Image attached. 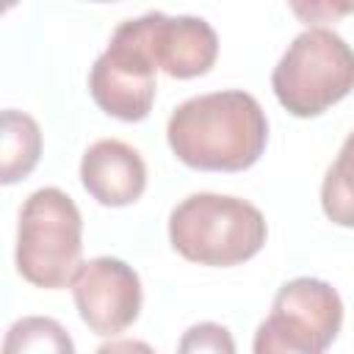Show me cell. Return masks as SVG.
I'll return each instance as SVG.
<instances>
[{
	"label": "cell",
	"instance_id": "1",
	"mask_svg": "<svg viewBox=\"0 0 354 354\" xmlns=\"http://www.w3.org/2000/svg\"><path fill=\"white\" fill-rule=\"evenodd\" d=\"M166 138L177 160L191 169L243 171L266 149L268 119L249 91H210L171 111Z\"/></svg>",
	"mask_w": 354,
	"mask_h": 354
},
{
	"label": "cell",
	"instance_id": "2",
	"mask_svg": "<svg viewBox=\"0 0 354 354\" xmlns=\"http://www.w3.org/2000/svg\"><path fill=\"white\" fill-rule=\"evenodd\" d=\"M263 213L238 196L191 194L169 213V241L191 263L238 266L254 257L266 243Z\"/></svg>",
	"mask_w": 354,
	"mask_h": 354
},
{
	"label": "cell",
	"instance_id": "3",
	"mask_svg": "<svg viewBox=\"0 0 354 354\" xmlns=\"http://www.w3.org/2000/svg\"><path fill=\"white\" fill-rule=\"evenodd\" d=\"M279 105L301 119L318 116L354 88V50L332 28L301 30L271 72Z\"/></svg>",
	"mask_w": 354,
	"mask_h": 354
},
{
	"label": "cell",
	"instance_id": "4",
	"mask_svg": "<svg viewBox=\"0 0 354 354\" xmlns=\"http://www.w3.org/2000/svg\"><path fill=\"white\" fill-rule=\"evenodd\" d=\"M83 218L61 188H39L19 207L17 271L36 288H64L80 268Z\"/></svg>",
	"mask_w": 354,
	"mask_h": 354
},
{
	"label": "cell",
	"instance_id": "5",
	"mask_svg": "<svg viewBox=\"0 0 354 354\" xmlns=\"http://www.w3.org/2000/svg\"><path fill=\"white\" fill-rule=\"evenodd\" d=\"M343 324L340 293L315 277L285 282L257 326L252 354H324Z\"/></svg>",
	"mask_w": 354,
	"mask_h": 354
},
{
	"label": "cell",
	"instance_id": "6",
	"mask_svg": "<svg viewBox=\"0 0 354 354\" xmlns=\"http://www.w3.org/2000/svg\"><path fill=\"white\" fill-rule=\"evenodd\" d=\"M155 72L158 64L149 53L141 19H124L113 30L108 50L91 66L88 91L108 116L141 122L155 102Z\"/></svg>",
	"mask_w": 354,
	"mask_h": 354
},
{
	"label": "cell",
	"instance_id": "7",
	"mask_svg": "<svg viewBox=\"0 0 354 354\" xmlns=\"http://www.w3.org/2000/svg\"><path fill=\"white\" fill-rule=\"evenodd\" d=\"M72 296L83 324L94 335H116L141 313V279L119 257H94L80 263L72 277Z\"/></svg>",
	"mask_w": 354,
	"mask_h": 354
},
{
	"label": "cell",
	"instance_id": "8",
	"mask_svg": "<svg viewBox=\"0 0 354 354\" xmlns=\"http://www.w3.org/2000/svg\"><path fill=\"white\" fill-rule=\"evenodd\" d=\"M138 19L158 69L169 77H196L216 64L218 36L207 19L191 14L169 17L163 11H147Z\"/></svg>",
	"mask_w": 354,
	"mask_h": 354
},
{
	"label": "cell",
	"instance_id": "9",
	"mask_svg": "<svg viewBox=\"0 0 354 354\" xmlns=\"http://www.w3.org/2000/svg\"><path fill=\"white\" fill-rule=\"evenodd\" d=\"M80 183L100 205L124 207L144 194L147 163L130 144L119 138H100L83 152Z\"/></svg>",
	"mask_w": 354,
	"mask_h": 354
},
{
	"label": "cell",
	"instance_id": "10",
	"mask_svg": "<svg viewBox=\"0 0 354 354\" xmlns=\"http://www.w3.org/2000/svg\"><path fill=\"white\" fill-rule=\"evenodd\" d=\"M41 155L39 122L17 108H6L0 119V180L6 185L28 177Z\"/></svg>",
	"mask_w": 354,
	"mask_h": 354
},
{
	"label": "cell",
	"instance_id": "11",
	"mask_svg": "<svg viewBox=\"0 0 354 354\" xmlns=\"http://www.w3.org/2000/svg\"><path fill=\"white\" fill-rule=\"evenodd\" d=\"M3 354H75V343L55 318L25 315L8 326Z\"/></svg>",
	"mask_w": 354,
	"mask_h": 354
},
{
	"label": "cell",
	"instance_id": "12",
	"mask_svg": "<svg viewBox=\"0 0 354 354\" xmlns=\"http://www.w3.org/2000/svg\"><path fill=\"white\" fill-rule=\"evenodd\" d=\"M321 207L337 227L354 230V133L343 141L321 185Z\"/></svg>",
	"mask_w": 354,
	"mask_h": 354
},
{
	"label": "cell",
	"instance_id": "13",
	"mask_svg": "<svg viewBox=\"0 0 354 354\" xmlns=\"http://www.w3.org/2000/svg\"><path fill=\"white\" fill-rule=\"evenodd\" d=\"M177 354H235V340L227 326L216 321H202L183 332Z\"/></svg>",
	"mask_w": 354,
	"mask_h": 354
},
{
	"label": "cell",
	"instance_id": "14",
	"mask_svg": "<svg viewBox=\"0 0 354 354\" xmlns=\"http://www.w3.org/2000/svg\"><path fill=\"white\" fill-rule=\"evenodd\" d=\"M94 354H155V348L144 340H111V343H102Z\"/></svg>",
	"mask_w": 354,
	"mask_h": 354
}]
</instances>
